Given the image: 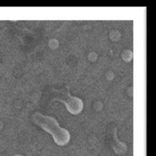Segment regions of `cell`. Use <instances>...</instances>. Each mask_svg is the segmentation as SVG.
Segmentation results:
<instances>
[{"label": "cell", "mask_w": 156, "mask_h": 156, "mask_svg": "<svg viewBox=\"0 0 156 156\" xmlns=\"http://www.w3.org/2000/svg\"><path fill=\"white\" fill-rule=\"evenodd\" d=\"M35 123L41 126L45 130L49 132L53 136L55 142L59 146H65L69 142L70 135L69 132L60 127L55 119L51 117L43 116L36 113L34 116Z\"/></svg>", "instance_id": "6da1fadb"}, {"label": "cell", "mask_w": 156, "mask_h": 156, "mask_svg": "<svg viewBox=\"0 0 156 156\" xmlns=\"http://www.w3.org/2000/svg\"><path fill=\"white\" fill-rule=\"evenodd\" d=\"M16 156H20V155H16Z\"/></svg>", "instance_id": "7a4b0ae2"}]
</instances>
